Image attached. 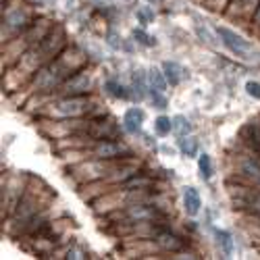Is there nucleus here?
Masks as SVG:
<instances>
[{
  "label": "nucleus",
  "instance_id": "f257e3e1",
  "mask_svg": "<svg viewBox=\"0 0 260 260\" xmlns=\"http://www.w3.org/2000/svg\"><path fill=\"white\" fill-rule=\"evenodd\" d=\"M219 38L223 40V44L242 60H248V62H260V52L250 44L248 40H244L240 34L231 31L229 27H219L216 29Z\"/></svg>",
  "mask_w": 260,
  "mask_h": 260
},
{
  "label": "nucleus",
  "instance_id": "f03ea898",
  "mask_svg": "<svg viewBox=\"0 0 260 260\" xmlns=\"http://www.w3.org/2000/svg\"><path fill=\"white\" fill-rule=\"evenodd\" d=\"M144 111L138 106H132V108H127L125 115H123V127H125V132L127 134H132V136H138L142 132V127H144Z\"/></svg>",
  "mask_w": 260,
  "mask_h": 260
},
{
  "label": "nucleus",
  "instance_id": "7ed1b4c3",
  "mask_svg": "<svg viewBox=\"0 0 260 260\" xmlns=\"http://www.w3.org/2000/svg\"><path fill=\"white\" fill-rule=\"evenodd\" d=\"M90 75L88 73H77L67 83H64V94L67 96H81L90 90Z\"/></svg>",
  "mask_w": 260,
  "mask_h": 260
},
{
  "label": "nucleus",
  "instance_id": "20e7f679",
  "mask_svg": "<svg viewBox=\"0 0 260 260\" xmlns=\"http://www.w3.org/2000/svg\"><path fill=\"white\" fill-rule=\"evenodd\" d=\"M85 108H88V102L81 96H67L64 100L58 102V113L62 115H81Z\"/></svg>",
  "mask_w": 260,
  "mask_h": 260
},
{
  "label": "nucleus",
  "instance_id": "39448f33",
  "mask_svg": "<svg viewBox=\"0 0 260 260\" xmlns=\"http://www.w3.org/2000/svg\"><path fill=\"white\" fill-rule=\"evenodd\" d=\"M183 208L187 212V216H196L202 208V198L196 187H185L183 189Z\"/></svg>",
  "mask_w": 260,
  "mask_h": 260
},
{
  "label": "nucleus",
  "instance_id": "423d86ee",
  "mask_svg": "<svg viewBox=\"0 0 260 260\" xmlns=\"http://www.w3.org/2000/svg\"><path fill=\"white\" fill-rule=\"evenodd\" d=\"M125 152V148L119 144V142H102L96 146L94 150V154L96 158H117L119 154Z\"/></svg>",
  "mask_w": 260,
  "mask_h": 260
},
{
  "label": "nucleus",
  "instance_id": "0eeeda50",
  "mask_svg": "<svg viewBox=\"0 0 260 260\" xmlns=\"http://www.w3.org/2000/svg\"><path fill=\"white\" fill-rule=\"evenodd\" d=\"M162 71H165V77H167V81L171 83V85H177L181 79H183V67L179 62H175V60H167V62H162Z\"/></svg>",
  "mask_w": 260,
  "mask_h": 260
},
{
  "label": "nucleus",
  "instance_id": "6e6552de",
  "mask_svg": "<svg viewBox=\"0 0 260 260\" xmlns=\"http://www.w3.org/2000/svg\"><path fill=\"white\" fill-rule=\"evenodd\" d=\"M242 171H244V175L254 181V185L260 187V162L254 160V158H244L242 160Z\"/></svg>",
  "mask_w": 260,
  "mask_h": 260
},
{
  "label": "nucleus",
  "instance_id": "1a4fd4ad",
  "mask_svg": "<svg viewBox=\"0 0 260 260\" xmlns=\"http://www.w3.org/2000/svg\"><path fill=\"white\" fill-rule=\"evenodd\" d=\"M58 83V75L52 73V69H44V71H40L38 77H36V85L40 90H52L54 85Z\"/></svg>",
  "mask_w": 260,
  "mask_h": 260
},
{
  "label": "nucleus",
  "instance_id": "9d476101",
  "mask_svg": "<svg viewBox=\"0 0 260 260\" xmlns=\"http://www.w3.org/2000/svg\"><path fill=\"white\" fill-rule=\"evenodd\" d=\"M148 81H150V88H152V90L167 92L169 81H167V77H165V71H160V69L152 67V69H150V73H148Z\"/></svg>",
  "mask_w": 260,
  "mask_h": 260
},
{
  "label": "nucleus",
  "instance_id": "9b49d317",
  "mask_svg": "<svg viewBox=\"0 0 260 260\" xmlns=\"http://www.w3.org/2000/svg\"><path fill=\"white\" fill-rule=\"evenodd\" d=\"M173 132H175L179 138H185L191 134V123L187 121V117L183 115H175L173 117Z\"/></svg>",
  "mask_w": 260,
  "mask_h": 260
},
{
  "label": "nucleus",
  "instance_id": "f8f14e48",
  "mask_svg": "<svg viewBox=\"0 0 260 260\" xmlns=\"http://www.w3.org/2000/svg\"><path fill=\"white\" fill-rule=\"evenodd\" d=\"M214 235H216V242H219V246L223 248V252L229 256L233 254V235L225 229H214Z\"/></svg>",
  "mask_w": 260,
  "mask_h": 260
},
{
  "label": "nucleus",
  "instance_id": "ddd939ff",
  "mask_svg": "<svg viewBox=\"0 0 260 260\" xmlns=\"http://www.w3.org/2000/svg\"><path fill=\"white\" fill-rule=\"evenodd\" d=\"M156 242H158V246L165 248V250H179V248L183 246V244L179 242V237L173 235V233H160V235L156 237Z\"/></svg>",
  "mask_w": 260,
  "mask_h": 260
},
{
  "label": "nucleus",
  "instance_id": "4468645a",
  "mask_svg": "<svg viewBox=\"0 0 260 260\" xmlns=\"http://www.w3.org/2000/svg\"><path fill=\"white\" fill-rule=\"evenodd\" d=\"M198 171H200V177H202L204 181H208V179L212 177V173H214V169H212V158H210L206 152L198 156Z\"/></svg>",
  "mask_w": 260,
  "mask_h": 260
},
{
  "label": "nucleus",
  "instance_id": "2eb2a0df",
  "mask_svg": "<svg viewBox=\"0 0 260 260\" xmlns=\"http://www.w3.org/2000/svg\"><path fill=\"white\" fill-rule=\"evenodd\" d=\"M179 150L185 156H196L198 154V140L196 138H181L179 140Z\"/></svg>",
  "mask_w": 260,
  "mask_h": 260
},
{
  "label": "nucleus",
  "instance_id": "dca6fc26",
  "mask_svg": "<svg viewBox=\"0 0 260 260\" xmlns=\"http://www.w3.org/2000/svg\"><path fill=\"white\" fill-rule=\"evenodd\" d=\"M154 129H156V134L158 136H169L171 132H173V119H169V117H165V115H160L156 121H154Z\"/></svg>",
  "mask_w": 260,
  "mask_h": 260
},
{
  "label": "nucleus",
  "instance_id": "f3484780",
  "mask_svg": "<svg viewBox=\"0 0 260 260\" xmlns=\"http://www.w3.org/2000/svg\"><path fill=\"white\" fill-rule=\"evenodd\" d=\"M104 90L111 94V96H115V98H127V92H125V88L117 81V79H108L106 83H104Z\"/></svg>",
  "mask_w": 260,
  "mask_h": 260
},
{
  "label": "nucleus",
  "instance_id": "a211bd4d",
  "mask_svg": "<svg viewBox=\"0 0 260 260\" xmlns=\"http://www.w3.org/2000/svg\"><path fill=\"white\" fill-rule=\"evenodd\" d=\"M136 17H138V21L146 27V25H150L154 21V11L150 9V7H146V5H142V7H138V11H136Z\"/></svg>",
  "mask_w": 260,
  "mask_h": 260
},
{
  "label": "nucleus",
  "instance_id": "6ab92c4d",
  "mask_svg": "<svg viewBox=\"0 0 260 260\" xmlns=\"http://www.w3.org/2000/svg\"><path fill=\"white\" fill-rule=\"evenodd\" d=\"M134 88H136L138 98L146 96V75H144V71H136L134 73Z\"/></svg>",
  "mask_w": 260,
  "mask_h": 260
},
{
  "label": "nucleus",
  "instance_id": "aec40b11",
  "mask_svg": "<svg viewBox=\"0 0 260 260\" xmlns=\"http://www.w3.org/2000/svg\"><path fill=\"white\" fill-rule=\"evenodd\" d=\"M25 13H21L19 9L17 11H11L9 15H7V23L9 25H13V27H23L25 25Z\"/></svg>",
  "mask_w": 260,
  "mask_h": 260
},
{
  "label": "nucleus",
  "instance_id": "412c9836",
  "mask_svg": "<svg viewBox=\"0 0 260 260\" xmlns=\"http://www.w3.org/2000/svg\"><path fill=\"white\" fill-rule=\"evenodd\" d=\"M134 38H136V42H140L142 46H148V48L156 44V40L152 36H148L144 29H134Z\"/></svg>",
  "mask_w": 260,
  "mask_h": 260
},
{
  "label": "nucleus",
  "instance_id": "4be33fe9",
  "mask_svg": "<svg viewBox=\"0 0 260 260\" xmlns=\"http://www.w3.org/2000/svg\"><path fill=\"white\" fill-rule=\"evenodd\" d=\"M246 206H250V210H254L256 214H260V191H248Z\"/></svg>",
  "mask_w": 260,
  "mask_h": 260
},
{
  "label": "nucleus",
  "instance_id": "5701e85b",
  "mask_svg": "<svg viewBox=\"0 0 260 260\" xmlns=\"http://www.w3.org/2000/svg\"><path fill=\"white\" fill-rule=\"evenodd\" d=\"M196 31H198V36H200V38H202L204 42H208L210 46H214V44H216V42H214V38H212V34L208 31V27L204 25V29H202V23H200V21L196 23Z\"/></svg>",
  "mask_w": 260,
  "mask_h": 260
},
{
  "label": "nucleus",
  "instance_id": "b1692460",
  "mask_svg": "<svg viewBox=\"0 0 260 260\" xmlns=\"http://www.w3.org/2000/svg\"><path fill=\"white\" fill-rule=\"evenodd\" d=\"M162 94H165V92H158V90L150 88V98H152V102L156 104V108H167V98H165Z\"/></svg>",
  "mask_w": 260,
  "mask_h": 260
},
{
  "label": "nucleus",
  "instance_id": "393cba45",
  "mask_svg": "<svg viewBox=\"0 0 260 260\" xmlns=\"http://www.w3.org/2000/svg\"><path fill=\"white\" fill-rule=\"evenodd\" d=\"M246 92H248L250 98L260 100V83H258V81H248V83H246Z\"/></svg>",
  "mask_w": 260,
  "mask_h": 260
},
{
  "label": "nucleus",
  "instance_id": "a878e982",
  "mask_svg": "<svg viewBox=\"0 0 260 260\" xmlns=\"http://www.w3.org/2000/svg\"><path fill=\"white\" fill-rule=\"evenodd\" d=\"M117 40H119V36H117L115 31H108V34H106V42H108V44H111L113 48H121V44H119Z\"/></svg>",
  "mask_w": 260,
  "mask_h": 260
},
{
  "label": "nucleus",
  "instance_id": "bb28decb",
  "mask_svg": "<svg viewBox=\"0 0 260 260\" xmlns=\"http://www.w3.org/2000/svg\"><path fill=\"white\" fill-rule=\"evenodd\" d=\"M67 258H85V256H83L79 250H69V256H67Z\"/></svg>",
  "mask_w": 260,
  "mask_h": 260
},
{
  "label": "nucleus",
  "instance_id": "cd10ccee",
  "mask_svg": "<svg viewBox=\"0 0 260 260\" xmlns=\"http://www.w3.org/2000/svg\"><path fill=\"white\" fill-rule=\"evenodd\" d=\"M148 3H158V0H148Z\"/></svg>",
  "mask_w": 260,
  "mask_h": 260
},
{
  "label": "nucleus",
  "instance_id": "c85d7f7f",
  "mask_svg": "<svg viewBox=\"0 0 260 260\" xmlns=\"http://www.w3.org/2000/svg\"><path fill=\"white\" fill-rule=\"evenodd\" d=\"M38 3H42V0H38Z\"/></svg>",
  "mask_w": 260,
  "mask_h": 260
}]
</instances>
